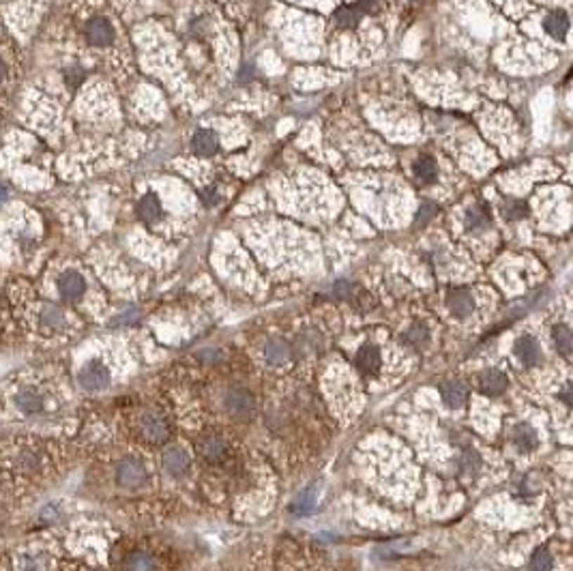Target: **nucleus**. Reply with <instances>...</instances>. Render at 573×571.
Instances as JSON below:
<instances>
[{"mask_svg": "<svg viewBox=\"0 0 573 571\" xmlns=\"http://www.w3.org/2000/svg\"><path fill=\"white\" fill-rule=\"evenodd\" d=\"M46 466V456L39 442H18V449L11 458V468H15L20 475H41Z\"/></svg>", "mask_w": 573, "mask_h": 571, "instance_id": "f257e3e1", "label": "nucleus"}, {"mask_svg": "<svg viewBox=\"0 0 573 571\" xmlns=\"http://www.w3.org/2000/svg\"><path fill=\"white\" fill-rule=\"evenodd\" d=\"M77 380L86 391H103L112 383V372L101 359H91L79 367Z\"/></svg>", "mask_w": 573, "mask_h": 571, "instance_id": "f03ea898", "label": "nucleus"}, {"mask_svg": "<svg viewBox=\"0 0 573 571\" xmlns=\"http://www.w3.org/2000/svg\"><path fill=\"white\" fill-rule=\"evenodd\" d=\"M13 406L18 408L20 415H26V417H34V415H41L46 411L48 406V399L44 395L39 387H32V385H22L15 393H13Z\"/></svg>", "mask_w": 573, "mask_h": 571, "instance_id": "7ed1b4c3", "label": "nucleus"}, {"mask_svg": "<svg viewBox=\"0 0 573 571\" xmlns=\"http://www.w3.org/2000/svg\"><path fill=\"white\" fill-rule=\"evenodd\" d=\"M138 432L144 440L153 442V444H159V442H166L168 436H170V425L166 421L161 413L157 411H146L140 421H138Z\"/></svg>", "mask_w": 573, "mask_h": 571, "instance_id": "20e7f679", "label": "nucleus"}, {"mask_svg": "<svg viewBox=\"0 0 573 571\" xmlns=\"http://www.w3.org/2000/svg\"><path fill=\"white\" fill-rule=\"evenodd\" d=\"M224 404H226V411H228L232 417H236V419H247V417H252L254 411H256V399H254V395H252L247 389H240V387L230 389V391L226 393Z\"/></svg>", "mask_w": 573, "mask_h": 571, "instance_id": "39448f33", "label": "nucleus"}, {"mask_svg": "<svg viewBox=\"0 0 573 571\" xmlns=\"http://www.w3.org/2000/svg\"><path fill=\"white\" fill-rule=\"evenodd\" d=\"M116 481L122 487H140L146 481V466L138 458H125L116 466Z\"/></svg>", "mask_w": 573, "mask_h": 571, "instance_id": "423d86ee", "label": "nucleus"}, {"mask_svg": "<svg viewBox=\"0 0 573 571\" xmlns=\"http://www.w3.org/2000/svg\"><path fill=\"white\" fill-rule=\"evenodd\" d=\"M198 449H200V456L211 464L224 462L228 458V440L219 434L202 436L198 442Z\"/></svg>", "mask_w": 573, "mask_h": 571, "instance_id": "0eeeda50", "label": "nucleus"}, {"mask_svg": "<svg viewBox=\"0 0 573 571\" xmlns=\"http://www.w3.org/2000/svg\"><path fill=\"white\" fill-rule=\"evenodd\" d=\"M58 293L65 301H77L86 293V281L77 271H65L58 277Z\"/></svg>", "mask_w": 573, "mask_h": 571, "instance_id": "6e6552de", "label": "nucleus"}, {"mask_svg": "<svg viewBox=\"0 0 573 571\" xmlns=\"http://www.w3.org/2000/svg\"><path fill=\"white\" fill-rule=\"evenodd\" d=\"M446 307L456 318H468L475 312V297L466 288H453L446 295Z\"/></svg>", "mask_w": 573, "mask_h": 571, "instance_id": "1a4fd4ad", "label": "nucleus"}, {"mask_svg": "<svg viewBox=\"0 0 573 571\" xmlns=\"http://www.w3.org/2000/svg\"><path fill=\"white\" fill-rule=\"evenodd\" d=\"M86 39L91 46L105 48L114 41V28L105 18H93L86 24Z\"/></svg>", "mask_w": 573, "mask_h": 571, "instance_id": "9d476101", "label": "nucleus"}, {"mask_svg": "<svg viewBox=\"0 0 573 571\" xmlns=\"http://www.w3.org/2000/svg\"><path fill=\"white\" fill-rule=\"evenodd\" d=\"M515 357L522 365H528L533 367L539 363L541 359V348H539V342L533 338V335H522L515 340Z\"/></svg>", "mask_w": 573, "mask_h": 571, "instance_id": "9b49d317", "label": "nucleus"}, {"mask_svg": "<svg viewBox=\"0 0 573 571\" xmlns=\"http://www.w3.org/2000/svg\"><path fill=\"white\" fill-rule=\"evenodd\" d=\"M479 389L485 395H501L507 389V376L501 370H485L479 374Z\"/></svg>", "mask_w": 573, "mask_h": 571, "instance_id": "f8f14e48", "label": "nucleus"}, {"mask_svg": "<svg viewBox=\"0 0 573 571\" xmlns=\"http://www.w3.org/2000/svg\"><path fill=\"white\" fill-rule=\"evenodd\" d=\"M219 148V138L211 129H198L191 138V150L200 157H209L217 153Z\"/></svg>", "mask_w": 573, "mask_h": 571, "instance_id": "ddd939ff", "label": "nucleus"}, {"mask_svg": "<svg viewBox=\"0 0 573 571\" xmlns=\"http://www.w3.org/2000/svg\"><path fill=\"white\" fill-rule=\"evenodd\" d=\"M37 320H39V329L41 331H50V333L65 329V324H67L65 314L56 305H44V307H41V312H39Z\"/></svg>", "mask_w": 573, "mask_h": 571, "instance_id": "4468645a", "label": "nucleus"}, {"mask_svg": "<svg viewBox=\"0 0 573 571\" xmlns=\"http://www.w3.org/2000/svg\"><path fill=\"white\" fill-rule=\"evenodd\" d=\"M163 466H166V470L172 475V477H181L187 473L189 468V456L185 449L181 447H170L166 454H163Z\"/></svg>", "mask_w": 573, "mask_h": 571, "instance_id": "2eb2a0df", "label": "nucleus"}, {"mask_svg": "<svg viewBox=\"0 0 573 571\" xmlns=\"http://www.w3.org/2000/svg\"><path fill=\"white\" fill-rule=\"evenodd\" d=\"M264 359L271 365H283L290 361V346L279 338H271L264 344Z\"/></svg>", "mask_w": 573, "mask_h": 571, "instance_id": "dca6fc26", "label": "nucleus"}, {"mask_svg": "<svg viewBox=\"0 0 573 571\" xmlns=\"http://www.w3.org/2000/svg\"><path fill=\"white\" fill-rule=\"evenodd\" d=\"M440 393H442V399H444V404H446L449 408H460V406H464V402H466V397H468V389H466V385L460 383V380H449V383H444L442 389H440Z\"/></svg>", "mask_w": 573, "mask_h": 571, "instance_id": "f3484780", "label": "nucleus"}, {"mask_svg": "<svg viewBox=\"0 0 573 571\" xmlns=\"http://www.w3.org/2000/svg\"><path fill=\"white\" fill-rule=\"evenodd\" d=\"M161 213H163V211H161V202L157 200L155 193H146V195L140 200V204H138V215H140L142 222L155 224V222L161 219Z\"/></svg>", "mask_w": 573, "mask_h": 571, "instance_id": "a211bd4d", "label": "nucleus"}, {"mask_svg": "<svg viewBox=\"0 0 573 571\" xmlns=\"http://www.w3.org/2000/svg\"><path fill=\"white\" fill-rule=\"evenodd\" d=\"M356 365L365 374H376L380 367V352L376 346H363L356 354Z\"/></svg>", "mask_w": 573, "mask_h": 571, "instance_id": "6ab92c4d", "label": "nucleus"}, {"mask_svg": "<svg viewBox=\"0 0 573 571\" xmlns=\"http://www.w3.org/2000/svg\"><path fill=\"white\" fill-rule=\"evenodd\" d=\"M18 571H50V558L44 552H28L20 554Z\"/></svg>", "mask_w": 573, "mask_h": 571, "instance_id": "aec40b11", "label": "nucleus"}, {"mask_svg": "<svg viewBox=\"0 0 573 571\" xmlns=\"http://www.w3.org/2000/svg\"><path fill=\"white\" fill-rule=\"evenodd\" d=\"M543 26H546V32H550L554 39H565V34L569 30V18L562 11H552V13H548Z\"/></svg>", "mask_w": 573, "mask_h": 571, "instance_id": "412c9836", "label": "nucleus"}, {"mask_svg": "<svg viewBox=\"0 0 573 571\" xmlns=\"http://www.w3.org/2000/svg\"><path fill=\"white\" fill-rule=\"evenodd\" d=\"M513 438H515V444L522 449V451H533V449H537V444H539L537 432L533 428H528V425H517Z\"/></svg>", "mask_w": 573, "mask_h": 571, "instance_id": "4be33fe9", "label": "nucleus"}, {"mask_svg": "<svg viewBox=\"0 0 573 571\" xmlns=\"http://www.w3.org/2000/svg\"><path fill=\"white\" fill-rule=\"evenodd\" d=\"M415 174L423 183H434L438 179V166L432 157H419L415 161Z\"/></svg>", "mask_w": 573, "mask_h": 571, "instance_id": "5701e85b", "label": "nucleus"}, {"mask_svg": "<svg viewBox=\"0 0 573 571\" xmlns=\"http://www.w3.org/2000/svg\"><path fill=\"white\" fill-rule=\"evenodd\" d=\"M552 340H554V346L556 350L562 354V357H569L571 354V346H573V340H571V331L567 324H556L552 329Z\"/></svg>", "mask_w": 573, "mask_h": 571, "instance_id": "b1692460", "label": "nucleus"}, {"mask_svg": "<svg viewBox=\"0 0 573 571\" xmlns=\"http://www.w3.org/2000/svg\"><path fill=\"white\" fill-rule=\"evenodd\" d=\"M125 569L127 571H155V558H153V554H148L144 550H138V552L129 554V558L125 563Z\"/></svg>", "mask_w": 573, "mask_h": 571, "instance_id": "393cba45", "label": "nucleus"}, {"mask_svg": "<svg viewBox=\"0 0 573 571\" xmlns=\"http://www.w3.org/2000/svg\"><path fill=\"white\" fill-rule=\"evenodd\" d=\"M316 496H318L316 487H307V489H303V492L297 496V501L292 503V513H299V515H307V513H311V511H314V507H316Z\"/></svg>", "mask_w": 573, "mask_h": 571, "instance_id": "a878e982", "label": "nucleus"}, {"mask_svg": "<svg viewBox=\"0 0 573 571\" xmlns=\"http://www.w3.org/2000/svg\"><path fill=\"white\" fill-rule=\"evenodd\" d=\"M489 226V211L485 204H477L466 213V228L470 230H479V228H487Z\"/></svg>", "mask_w": 573, "mask_h": 571, "instance_id": "bb28decb", "label": "nucleus"}, {"mask_svg": "<svg viewBox=\"0 0 573 571\" xmlns=\"http://www.w3.org/2000/svg\"><path fill=\"white\" fill-rule=\"evenodd\" d=\"M335 22H337L342 28H354V26L361 22V9H359V7H350V5L340 7V9L335 11Z\"/></svg>", "mask_w": 573, "mask_h": 571, "instance_id": "cd10ccee", "label": "nucleus"}, {"mask_svg": "<svg viewBox=\"0 0 573 571\" xmlns=\"http://www.w3.org/2000/svg\"><path fill=\"white\" fill-rule=\"evenodd\" d=\"M533 571H552L554 567V560H552V554L548 550H537L533 554Z\"/></svg>", "mask_w": 573, "mask_h": 571, "instance_id": "c85d7f7f", "label": "nucleus"}, {"mask_svg": "<svg viewBox=\"0 0 573 571\" xmlns=\"http://www.w3.org/2000/svg\"><path fill=\"white\" fill-rule=\"evenodd\" d=\"M503 211H505V215L507 217H511V219H520V217H524L526 213H528V209H526V204L524 202H507V204H503Z\"/></svg>", "mask_w": 573, "mask_h": 571, "instance_id": "c756f323", "label": "nucleus"}, {"mask_svg": "<svg viewBox=\"0 0 573 571\" xmlns=\"http://www.w3.org/2000/svg\"><path fill=\"white\" fill-rule=\"evenodd\" d=\"M406 340L411 344H415V346H419V344H423L427 340V329L423 324H415L413 329L406 333Z\"/></svg>", "mask_w": 573, "mask_h": 571, "instance_id": "7c9ffc66", "label": "nucleus"}, {"mask_svg": "<svg viewBox=\"0 0 573 571\" xmlns=\"http://www.w3.org/2000/svg\"><path fill=\"white\" fill-rule=\"evenodd\" d=\"M436 213H438V209L434 207V204H432V202H425L423 207L419 209V213H417V222H419V224H427Z\"/></svg>", "mask_w": 573, "mask_h": 571, "instance_id": "2f4dec72", "label": "nucleus"}, {"mask_svg": "<svg viewBox=\"0 0 573 571\" xmlns=\"http://www.w3.org/2000/svg\"><path fill=\"white\" fill-rule=\"evenodd\" d=\"M376 5H378V0H359L361 11H376Z\"/></svg>", "mask_w": 573, "mask_h": 571, "instance_id": "473e14b6", "label": "nucleus"}, {"mask_svg": "<svg viewBox=\"0 0 573 571\" xmlns=\"http://www.w3.org/2000/svg\"><path fill=\"white\" fill-rule=\"evenodd\" d=\"M7 79V65H5V58L0 56V84Z\"/></svg>", "mask_w": 573, "mask_h": 571, "instance_id": "72a5a7b5", "label": "nucleus"}, {"mask_svg": "<svg viewBox=\"0 0 573 571\" xmlns=\"http://www.w3.org/2000/svg\"><path fill=\"white\" fill-rule=\"evenodd\" d=\"M7 198H9V189L3 183H0V202H5Z\"/></svg>", "mask_w": 573, "mask_h": 571, "instance_id": "f704fd0d", "label": "nucleus"}]
</instances>
